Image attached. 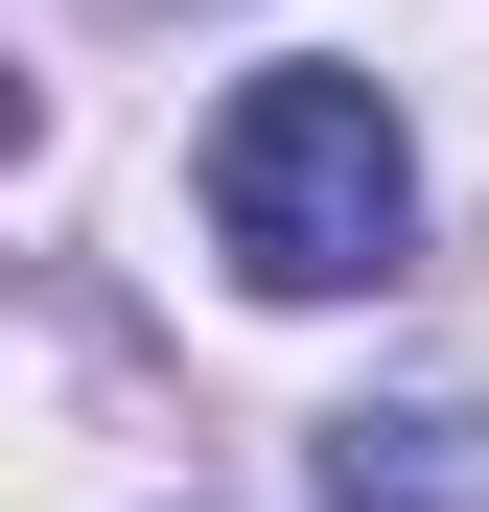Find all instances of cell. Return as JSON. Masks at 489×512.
I'll return each mask as SVG.
<instances>
[{"label": "cell", "instance_id": "7a4b0ae2", "mask_svg": "<svg viewBox=\"0 0 489 512\" xmlns=\"http://www.w3.org/2000/svg\"><path fill=\"white\" fill-rule=\"evenodd\" d=\"M303 466H326V512H489V419L466 396H350Z\"/></svg>", "mask_w": 489, "mask_h": 512}, {"label": "cell", "instance_id": "6da1fadb", "mask_svg": "<svg viewBox=\"0 0 489 512\" xmlns=\"http://www.w3.org/2000/svg\"><path fill=\"white\" fill-rule=\"evenodd\" d=\"M210 256L257 303L420 280V140H396L373 70H233V94H210Z\"/></svg>", "mask_w": 489, "mask_h": 512}]
</instances>
